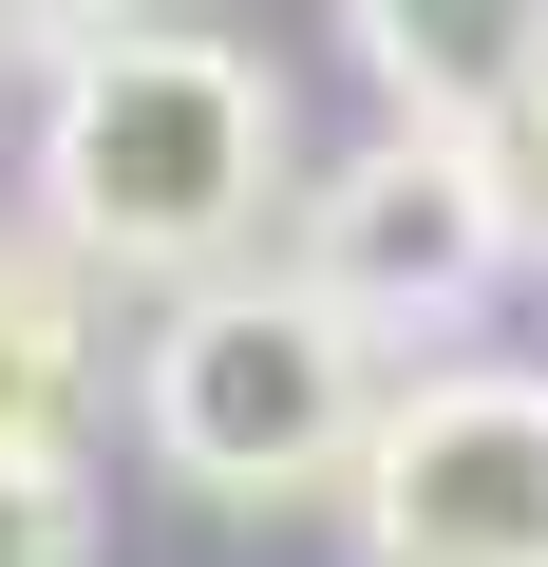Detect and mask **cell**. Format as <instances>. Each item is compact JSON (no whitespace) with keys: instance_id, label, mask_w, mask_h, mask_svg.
<instances>
[{"instance_id":"9","label":"cell","mask_w":548,"mask_h":567,"mask_svg":"<svg viewBox=\"0 0 548 567\" xmlns=\"http://www.w3.org/2000/svg\"><path fill=\"white\" fill-rule=\"evenodd\" d=\"M510 208H529V246H548V76L510 95Z\"/></svg>"},{"instance_id":"4","label":"cell","mask_w":548,"mask_h":567,"mask_svg":"<svg viewBox=\"0 0 548 567\" xmlns=\"http://www.w3.org/2000/svg\"><path fill=\"white\" fill-rule=\"evenodd\" d=\"M341 511L379 567H548V360H416Z\"/></svg>"},{"instance_id":"6","label":"cell","mask_w":548,"mask_h":567,"mask_svg":"<svg viewBox=\"0 0 548 567\" xmlns=\"http://www.w3.org/2000/svg\"><path fill=\"white\" fill-rule=\"evenodd\" d=\"M76 246H0V473H76V398H95V322H76Z\"/></svg>"},{"instance_id":"5","label":"cell","mask_w":548,"mask_h":567,"mask_svg":"<svg viewBox=\"0 0 548 567\" xmlns=\"http://www.w3.org/2000/svg\"><path fill=\"white\" fill-rule=\"evenodd\" d=\"M341 39L397 114H454V133H510V95L548 76V0H341Z\"/></svg>"},{"instance_id":"1","label":"cell","mask_w":548,"mask_h":567,"mask_svg":"<svg viewBox=\"0 0 548 567\" xmlns=\"http://www.w3.org/2000/svg\"><path fill=\"white\" fill-rule=\"evenodd\" d=\"M265 189H285V76L208 20H133L76 76H39V246L95 284H227Z\"/></svg>"},{"instance_id":"8","label":"cell","mask_w":548,"mask_h":567,"mask_svg":"<svg viewBox=\"0 0 548 567\" xmlns=\"http://www.w3.org/2000/svg\"><path fill=\"white\" fill-rule=\"evenodd\" d=\"M152 0H0V58H39V76H76L95 39H133Z\"/></svg>"},{"instance_id":"2","label":"cell","mask_w":548,"mask_h":567,"mask_svg":"<svg viewBox=\"0 0 548 567\" xmlns=\"http://www.w3.org/2000/svg\"><path fill=\"white\" fill-rule=\"evenodd\" d=\"M133 435L170 492L208 511H303V492H360L379 454V341L322 303L303 265H227L152 322L133 360Z\"/></svg>"},{"instance_id":"7","label":"cell","mask_w":548,"mask_h":567,"mask_svg":"<svg viewBox=\"0 0 548 567\" xmlns=\"http://www.w3.org/2000/svg\"><path fill=\"white\" fill-rule=\"evenodd\" d=\"M0 567H95V492L76 473H0Z\"/></svg>"},{"instance_id":"3","label":"cell","mask_w":548,"mask_h":567,"mask_svg":"<svg viewBox=\"0 0 548 567\" xmlns=\"http://www.w3.org/2000/svg\"><path fill=\"white\" fill-rule=\"evenodd\" d=\"M529 246V208H510V133H454V114H379L341 171H303V284L360 322V341H416V322H454L473 284Z\"/></svg>"}]
</instances>
